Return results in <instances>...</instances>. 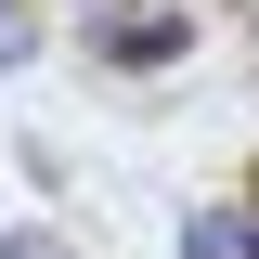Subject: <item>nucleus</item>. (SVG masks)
I'll list each match as a JSON object with an SVG mask.
<instances>
[{
	"label": "nucleus",
	"mask_w": 259,
	"mask_h": 259,
	"mask_svg": "<svg viewBox=\"0 0 259 259\" xmlns=\"http://www.w3.org/2000/svg\"><path fill=\"white\" fill-rule=\"evenodd\" d=\"M91 52L156 78V65H182V13H156V0H104V13H91Z\"/></svg>",
	"instance_id": "1"
},
{
	"label": "nucleus",
	"mask_w": 259,
	"mask_h": 259,
	"mask_svg": "<svg viewBox=\"0 0 259 259\" xmlns=\"http://www.w3.org/2000/svg\"><path fill=\"white\" fill-rule=\"evenodd\" d=\"M0 259H65V233H39V221H13V233H0Z\"/></svg>",
	"instance_id": "4"
},
{
	"label": "nucleus",
	"mask_w": 259,
	"mask_h": 259,
	"mask_svg": "<svg viewBox=\"0 0 259 259\" xmlns=\"http://www.w3.org/2000/svg\"><path fill=\"white\" fill-rule=\"evenodd\" d=\"M39 52V13H26V0H0V65H26Z\"/></svg>",
	"instance_id": "3"
},
{
	"label": "nucleus",
	"mask_w": 259,
	"mask_h": 259,
	"mask_svg": "<svg viewBox=\"0 0 259 259\" xmlns=\"http://www.w3.org/2000/svg\"><path fill=\"white\" fill-rule=\"evenodd\" d=\"M182 259H259V207H194V221H182Z\"/></svg>",
	"instance_id": "2"
}]
</instances>
